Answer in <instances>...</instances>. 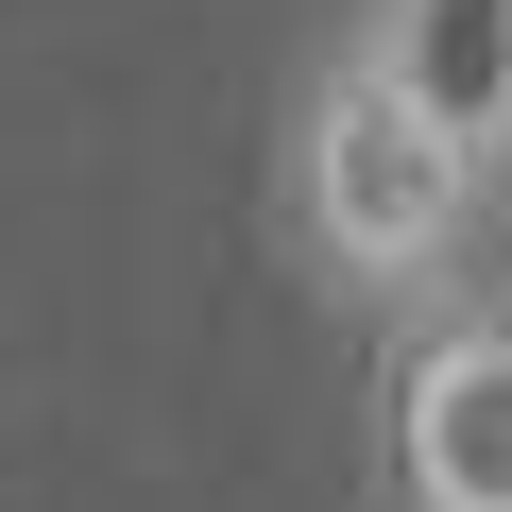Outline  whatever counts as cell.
I'll list each match as a JSON object with an SVG mask.
<instances>
[{"mask_svg": "<svg viewBox=\"0 0 512 512\" xmlns=\"http://www.w3.org/2000/svg\"><path fill=\"white\" fill-rule=\"evenodd\" d=\"M478 205H495V171L444 120H410L393 69H359V52L308 69V103H291V239H308V274L342 308H444Z\"/></svg>", "mask_w": 512, "mask_h": 512, "instance_id": "6da1fadb", "label": "cell"}, {"mask_svg": "<svg viewBox=\"0 0 512 512\" xmlns=\"http://www.w3.org/2000/svg\"><path fill=\"white\" fill-rule=\"evenodd\" d=\"M393 512H512V308L444 291L393 359Z\"/></svg>", "mask_w": 512, "mask_h": 512, "instance_id": "7a4b0ae2", "label": "cell"}, {"mask_svg": "<svg viewBox=\"0 0 512 512\" xmlns=\"http://www.w3.org/2000/svg\"><path fill=\"white\" fill-rule=\"evenodd\" d=\"M359 69L410 86V120H444L495 188H512V0H359L342 18Z\"/></svg>", "mask_w": 512, "mask_h": 512, "instance_id": "3957f363", "label": "cell"}]
</instances>
